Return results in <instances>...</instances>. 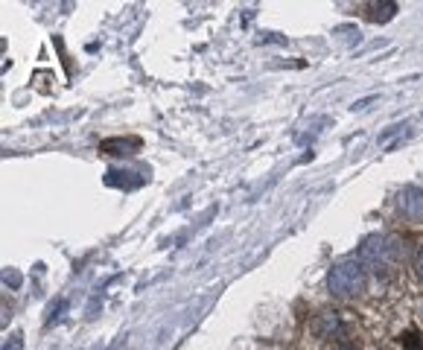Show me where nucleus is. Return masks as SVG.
Here are the masks:
<instances>
[{"label":"nucleus","mask_w":423,"mask_h":350,"mask_svg":"<svg viewBox=\"0 0 423 350\" xmlns=\"http://www.w3.org/2000/svg\"><path fill=\"white\" fill-rule=\"evenodd\" d=\"M365 263L356 260V257H348L342 263H336L333 269H330L327 274V286H330V292H333L336 298H353L359 295L362 289H365Z\"/></svg>","instance_id":"1"},{"label":"nucleus","mask_w":423,"mask_h":350,"mask_svg":"<svg viewBox=\"0 0 423 350\" xmlns=\"http://www.w3.org/2000/svg\"><path fill=\"white\" fill-rule=\"evenodd\" d=\"M395 257H397V245H395V240H391V237H380L377 234V237H368L365 242L359 245V260L374 266V269H385Z\"/></svg>","instance_id":"2"},{"label":"nucleus","mask_w":423,"mask_h":350,"mask_svg":"<svg viewBox=\"0 0 423 350\" xmlns=\"http://www.w3.org/2000/svg\"><path fill=\"white\" fill-rule=\"evenodd\" d=\"M400 210L409 219H423V190L420 187H403L400 190Z\"/></svg>","instance_id":"3"},{"label":"nucleus","mask_w":423,"mask_h":350,"mask_svg":"<svg viewBox=\"0 0 423 350\" xmlns=\"http://www.w3.org/2000/svg\"><path fill=\"white\" fill-rule=\"evenodd\" d=\"M313 330H315V336H321V339L339 336V333H342V318H339V312H321L315 321H313Z\"/></svg>","instance_id":"4"},{"label":"nucleus","mask_w":423,"mask_h":350,"mask_svg":"<svg viewBox=\"0 0 423 350\" xmlns=\"http://www.w3.org/2000/svg\"><path fill=\"white\" fill-rule=\"evenodd\" d=\"M140 146H143L140 138H111V140L100 143V152H105V155H135Z\"/></svg>","instance_id":"5"},{"label":"nucleus","mask_w":423,"mask_h":350,"mask_svg":"<svg viewBox=\"0 0 423 350\" xmlns=\"http://www.w3.org/2000/svg\"><path fill=\"white\" fill-rule=\"evenodd\" d=\"M105 184H108V187L132 190V187H140V184H143V175H137V173H132V170H108V173H105Z\"/></svg>","instance_id":"6"},{"label":"nucleus","mask_w":423,"mask_h":350,"mask_svg":"<svg viewBox=\"0 0 423 350\" xmlns=\"http://www.w3.org/2000/svg\"><path fill=\"white\" fill-rule=\"evenodd\" d=\"M397 15V4L395 0H382V4H368V18L374 24H385Z\"/></svg>","instance_id":"7"},{"label":"nucleus","mask_w":423,"mask_h":350,"mask_svg":"<svg viewBox=\"0 0 423 350\" xmlns=\"http://www.w3.org/2000/svg\"><path fill=\"white\" fill-rule=\"evenodd\" d=\"M400 344H403V350H423V336L414 330H406L400 336Z\"/></svg>","instance_id":"8"},{"label":"nucleus","mask_w":423,"mask_h":350,"mask_svg":"<svg viewBox=\"0 0 423 350\" xmlns=\"http://www.w3.org/2000/svg\"><path fill=\"white\" fill-rule=\"evenodd\" d=\"M65 307H68V301L65 298H58L50 309H47V324H56L58 321V318H62V312H65Z\"/></svg>","instance_id":"9"},{"label":"nucleus","mask_w":423,"mask_h":350,"mask_svg":"<svg viewBox=\"0 0 423 350\" xmlns=\"http://www.w3.org/2000/svg\"><path fill=\"white\" fill-rule=\"evenodd\" d=\"M4 350H24V336H21V333H12V336L4 341Z\"/></svg>","instance_id":"10"},{"label":"nucleus","mask_w":423,"mask_h":350,"mask_svg":"<svg viewBox=\"0 0 423 350\" xmlns=\"http://www.w3.org/2000/svg\"><path fill=\"white\" fill-rule=\"evenodd\" d=\"M406 129H409V125H391V129H388V132H385V135L380 138V143L385 146V143H388L391 138H397V135H406Z\"/></svg>","instance_id":"11"},{"label":"nucleus","mask_w":423,"mask_h":350,"mask_svg":"<svg viewBox=\"0 0 423 350\" xmlns=\"http://www.w3.org/2000/svg\"><path fill=\"white\" fill-rule=\"evenodd\" d=\"M4 280L12 286V289H18V286H21V274L15 272V269H6V274H4Z\"/></svg>","instance_id":"12"},{"label":"nucleus","mask_w":423,"mask_h":350,"mask_svg":"<svg viewBox=\"0 0 423 350\" xmlns=\"http://www.w3.org/2000/svg\"><path fill=\"white\" fill-rule=\"evenodd\" d=\"M414 274L417 280H423V245L417 248V257H414Z\"/></svg>","instance_id":"13"},{"label":"nucleus","mask_w":423,"mask_h":350,"mask_svg":"<svg viewBox=\"0 0 423 350\" xmlns=\"http://www.w3.org/2000/svg\"><path fill=\"white\" fill-rule=\"evenodd\" d=\"M339 350H356V347H353V344H342Z\"/></svg>","instance_id":"14"}]
</instances>
